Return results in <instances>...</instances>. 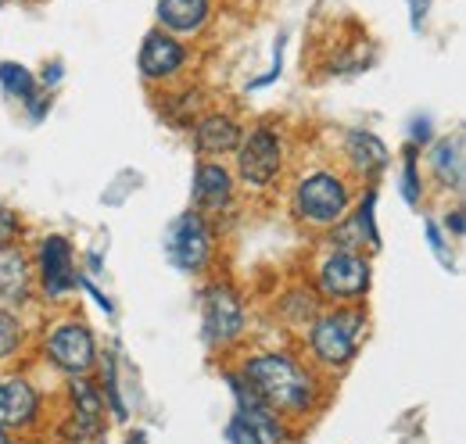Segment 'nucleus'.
<instances>
[{"label": "nucleus", "mask_w": 466, "mask_h": 444, "mask_svg": "<svg viewBox=\"0 0 466 444\" xmlns=\"http://www.w3.org/2000/svg\"><path fill=\"white\" fill-rule=\"evenodd\" d=\"M240 380L273 412H309L316 405V380L291 355H255L244 362Z\"/></svg>", "instance_id": "nucleus-1"}, {"label": "nucleus", "mask_w": 466, "mask_h": 444, "mask_svg": "<svg viewBox=\"0 0 466 444\" xmlns=\"http://www.w3.org/2000/svg\"><path fill=\"white\" fill-rule=\"evenodd\" d=\"M366 333V319L362 312L355 308H341V312H327L312 323V355L323 362V366H345L355 358L359 351V340Z\"/></svg>", "instance_id": "nucleus-2"}, {"label": "nucleus", "mask_w": 466, "mask_h": 444, "mask_svg": "<svg viewBox=\"0 0 466 444\" xmlns=\"http://www.w3.org/2000/svg\"><path fill=\"white\" fill-rule=\"evenodd\" d=\"M294 208L301 219L330 226L349 212V187L334 172H312L294 187Z\"/></svg>", "instance_id": "nucleus-3"}, {"label": "nucleus", "mask_w": 466, "mask_h": 444, "mask_svg": "<svg viewBox=\"0 0 466 444\" xmlns=\"http://www.w3.org/2000/svg\"><path fill=\"white\" fill-rule=\"evenodd\" d=\"M280 162H284L280 133L269 126H255L248 140L237 144V172L248 187H269L280 172Z\"/></svg>", "instance_id": "nucleus-4"}, {"label": "nucleus", "mask_w": 466, "mask_h": 444, "mask_svg": "<svg viewBox=\"0 0 466 444\" xmlns=\"http://www.w3.org/2000/svg\"><path fill=\"white\" fill-rule=\"evenodd\" d=\"M166 255L176 269L183 273H201L212 258V229L198 212H183L166 229Z\"/></svg>", "instance_id": "nucleus-5"}, {"label": "nucleus", "mask_w": 466, "mask_h": 444, "mask_svg": "<svg viewBox=\"0 0 466 444\" xmlns=\"http://www.w3.org/2000/svg\"><path fill=\"white\" fill-rule=\"evenodd\" d=\"M370 287V262L359 255V251H349V247H338L334 255L323 258L319 266V290L334 301H355L362 298Z\"/></svg>", "instance_id": "nucleus-6"}, {"label": "nucleus", "mask_w": 466, "mask_h": 444, "mask_svg": "<svg viewBox=\"0 0 466 444\" xmlns=\"http://www.w3.org/2000/svg\"><path fill=\"white\" fill-rule=\"evenodd\" d=\"M201 319H205V340L212 348H223L237 340L244 327H248V316H244V305L237 301L227 283H216L205 290V305H201Z\"/></svg>", "instance_id": "nucleus-7"}, {"label": "nucleus", "mask_w": 466, "mask_h": 444, "mask_svg": "<svg viewBox=\"0 0 466 444\" xmlns=\"http://www.w3.org/2000/svg\"><path fill=\"white\" fill-rule=\"evenodd\" d=\"M51 362L61 366L65 373H86L97 362V340L83 323H61L58 330H51V337L44 340Z\"/></svg>", "instance_id": "nucleus-8"}, {"label": "nucleus", "mask_w": 466, "mask_h": 444, "mask_svg": "<svg viewBox=\"0 0 466 444\" xmlns=\"http://www.w3.org/2000/svg\"><path fill=\"white\" fill-rule=\"evenodd\" d=\"M40 277H44V294L61 298L76 287V266H72V244L65 237H47L40 244Z\"/></svg>", "instance_id": "nucleus-9"}, {"label": "nucleus", "mask_w": 466, "mask_h": 444, "mask_svg": "<svg viewBox=\"0 0 466 444\" xmlns=\"http://www.w3.org/2000/svg\"><path fill=\"white\" fill-rule=\"evenodd\" d=\"M187 65L183 44H176L169 33H151L140 47V72L147 79H169Z\"/></svg>", "instance_id": "nucleus-10"}, {"label": "nucleus", "mask_w": 466, "mask_h": 444, "mask_svg": "<svg viewBox=\"0 0 466 444\" xmlns=\"http://www.w3.org/2000/svg\"><path fill=\"white\" fill-rule=\"evenodd\" d=\"M230 172L219 166V162H201L198 176H194V205L201 212H219L230 205Z\"/></svg>", "instance_id": "nucleus-11"}, {"label": "nucleus", "mask_w": 466, "mask_h": 444, "mask_svg": "<svg viewBox=\"0 0 466 444\" xmlns=\"http://www.w3.org/2000/svg\"><path fill=\"white\" fill-rule=\"evenodd\" d=\"M194 144L201 155H227L240 144V126L230 115H201L194 126Z\"/></svg>", "instance_id": "nucleus-12"}, {"label": "nucleus", "mask_w": 466, "mask_h": 444, "mask_svg": "<svg viewBox=\"0 0 466 444\" xmlns=\"http://www.w3.org/2000/svg\"><path fill=\"white\" fill-rule=\"evenodd\" d=\"M40 412V398L29 380L22 377H11L4 380V398H0V423H11V427H25L33 423Z\"/></svg>", "instance_id": "nucleus-13"}, {"label": "nucleus", "mask_w": 466, "mask_h": 444, "mask_svg": "<svg viewBox=\"0 0 466 444\" xmlns=\"http://www.w3.org/2000/svg\"><path fill=\"white\" fill-rule=\"evenodd\" d=\"M29 294V262L15 244L0 247V305H18Z\"/></svg>", "instance_id": "nucleus-14"}, {"label": "nucleus", "mask_w": 466, "mask_h": 444, "mask_svg": "<svg viewBox=\"0 0 466 444\" xmlns=\"http://www.w3.org/2000/svg\"><path fill=\"white\" fill-rule=\"evenodd\" d=\"M212 0H158V22L169 33H198L208 22Z\"/></svg>", "instance_id": "nucleus-15"}, {"label": "nucleus", "mask_w": 466, "mask_h": 444, "mask_svg": "<svg viewBox=\"0 0 466 444\" xmlns=\"http://www.w3.org/2000/svg\"><path fill=\"white\" fill-rule=\"evenodd\" d=\"M0 83H4V90H7V94H15V97L29 101V108H33L36 118H40L44 108L51 105V101L36 97V83H33L29 68H22V65H15V61H4V65H0Z\"/></svg>", "instance_id": "nucleus-16"}, {"label": "nucleus", "mask_w": 466, "mask_h": 444, "mask_svg": "<svg viewBox=\"0 0 466 444\" xmlns=\"http://www.w3.org/2000/svg\"><path fill=\"white\" fill-rule=\"evenodd\" d=\"M349 155H351V166L362 168V172H377V168L388 166V147L377 136H370V133H351Z\"/></svg>", "instance_id": "nucleus-17"}, {"label": "nucleus", "mask_w": 466, "mask_h": 444, "mask_svg": "<svg viewBox=\"0 0 466 444\" xmlns=\"http://www.w3.org/2000/svg\"><path fill=\"white\" fill-rule=\"evenodd\" d=\"M434 168H438L441 183H449L456 190L463 187V147H460V140H441L434 147Z\"/></svg>", "instance_id": "nucleus-18"}, {"label": "nucleus", "mask_w": 466, "mask_h": 444, "mask_svg": "<svg viewBox=\"0 0 466 444\" xmlns=\"http://www.w3.org/2000/svg\"><path fill=\"white\" fill-rule=\"evenodd\" d=\"M72 398H76V412H79V416L101 419V412H105L101 394H97V388H90L83 377H76V380H72Z\"/></svg>", "instance_id": "nucleus-19"}, {"label": "nucleus", "mask_w": 466, "mask_h": 444, "mask_svg": "<svg viewBox=\"0 0 466 444\" xmlns=\"http://www.w3.org/2000/svg\"><path fill=\"white\" fill-rule=\"evenodd\" d=\"M18 348H22V323L7 308H0V358H11Z\"/></svg>", "instance_id": "nucleus-20"}, {"label": "nucleus", "mask_w": 466, "mask_h": 444, "mask_svg": "<svg viewBox=\"0 0 466 444\" xmlns=\"http://www.w3.org/2000/svg\"><path fill=\"white\" fill-rule=\"evenodd\" d=\"M402 194H406L409 205L420 201V176H416V151H406V172H402Z\"/></svg>", "instance_id": "nucleus-21"}, {"label": "nucleus", "mask_w": 466, "mask_h": 444, "mask_svg": "<svg viewBox=\"0 0 466 444\" xmlns=\"http://www.w3.org/2000/svg\"><path fill=\"white\" fill-rule=\"evenodd\" d=\"M15 237H18V219H15V212H7V208L0 205V247L11 244Z\"/></svg>", "instance_id": "nucleus-22"}, {"label": "nucleus", "mask_w": 466, "mask_h": 444, "mask_svg": "<svg viewBox=\"0 0 466 444\" xmlns=\"http://www.w3.org/2000/svg\"><path fill=\"white\" fill-rule=\"evenodd\" d=\"M427 240H431V247L438 251L441 266H449V269H452V255L445 251V240H441V233H438V226H434V222H427Z\"/></svg>", "instance_id": "nucleus-23"}, {"label": "nucleus", "mask_w": 466, "mask_h": 444, "mask_svg": "<svg viewBox=\"0 0 466 444\" xmlns=\"http://www.w3.org/2000/svg\"><path fill=\"white\" fill-rule=\"evenodd\" d=\"M227 441H230V444H251V434H248V427H244L237 416H233L230 427H227Z\"/></svg>", "instance_id": "nucleus-24"}, {"label": "nucleus", "mask_w": 466, "mask_h": 444, "mask_svg": "<svg viewBox=\"0 0 466 444\" xmlns=\"http://www.w3.org/2000/svg\"><path fill=\"white\" fill-rule=\"evenodd\" d=\"M427 11H431V0H409V15H412V25H416V29L423 25Z\"/></svg>", "instance_id": "nucleus-25"}, {"label": "nucleus", "mask_w": 466, "mask_h": 444, "mask_svg": "<svg viewBox=\"0 0 466 444\" xmlns=\"http://www.w3.org/2000/svg\"><path fill=\"white\" fill-rule=\"evenodd\" d=\"M445 229H452V237H463L466 233V216H463V208H456L449 219H445Z\"/></svg>", "instance_id": "nucleus-26"}, {"label": "nucleus", "mask_w": 466, "mask_h": 444, "mask_svg": "<svg viewBox=\"0 0 466 444\" xmlns=\"http://www.w3.org/2000/svg\"><path fill=\"white\" fill-rule=\"evenodd\" d=\"M427 133H431V126H427V122H416V126H412V136H420V140H427Z\"/></svg>", "instance_id": "nucleus-27"}, {"label": "nucleus", "mask_w": 466, "mask_h": 444, "mask_svg": "<svg viewBox=\"0 0 466 444\" xmlns=\"http://www.w3.org/2000/svg\"><path fill=\"white\" fill-rule=\"evenodd\" d=\"M44 79H47V83H58V79H61V65H55L51 72H44Z\"/></svg>", "instance_id": "nucleus-28"}, {"label": "nucleus", "mask_w": 466, "mask_h": 444, "mask_svg": "<svg viewBox=\"0 0 466 444\" xmlns=\"http://www.w3.org/2000/svg\"><path fill=\"white\" fill-rule=\"evenodd\" d=\"M0 444H11L7 441V434H4V423H0Z\"/></svg>", "instance_id": "nucleus-29"}, {"label": "nucleus", "mask_w": 466, "mask_h": 444, "mask_svg": "<svg viewBox=\"0 0 466 444\" xmlns=\"http://www.w3.org/2000/svg\"><path fill=\"white\" fill-rule=\"evenodd\" d=\"M0 398H4V380H0Z\"/></svg>", "instance_id": "nucleus-30"}, {"label": "nucleus", "mask_w": 466, "mask_h": 444, "mask_svg": "<svg viewBox=\"0 0 466 444\" xmlns=\"http://www.w3.org/2000/svg\"><path fill=\"white\" fill-rule=\"evenodd\" d=\"M0 4H4V0H0Z\"/></svg>", "instance_id": "nucleus-31"}]
</instances>
